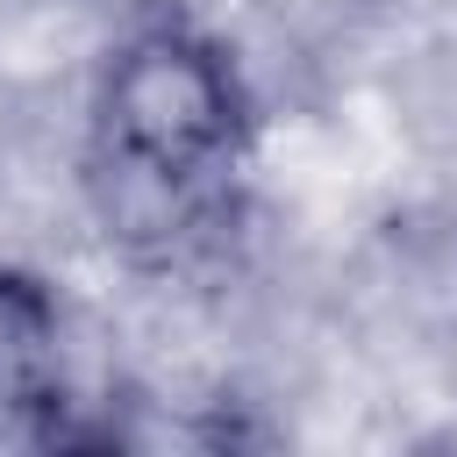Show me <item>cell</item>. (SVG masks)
Wrapping results in <instances>:
<instances>
[{"instance_id": "cell-2", "label": "cell", "mask_w": 457, "mask_h": 457, "mask_svg": "<svg viewBox=\"0 0 457 457\" xmlns=\"http://www.w3.org/2000/svg\"><path fill=\"white\" fill-rule=\"evenodd\" d=\"M71 428V378H64V307L57 293L0 264V450H57Z\"/></svg>"}, {"instance_id": "cell-1", "label": "cell", "mask_w": 457, "mask_h": 457, "mask_svg": "<svg viewBox=\"0 0 457 457\" xmlns=\"http://www.w3.org/2000/svg\"><path fill=\"white\" fill-rule=\"evenodd\" d=\"M257 143V100L221 36L150 14L93 71V164L157 214L200 207Z\"/></svg>"}]
</instances>
